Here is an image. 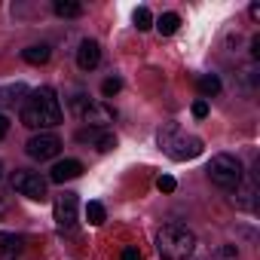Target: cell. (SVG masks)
Here are the masks:
<instances>
[{"mask_svg":"<svg viewBox=\"0 0 260 260\" xmlns=\"http://www.w3.org/2000/svg\"><path fill=\"white\" fill-rule=\"evenodd\" d=\"M101 61V46L95 40H83L80 49H77V68L80 71H95Z\"/></svg>","mask_w":260,"mask_h":260,"instance_id":"cell-10","label":"cell"},{"mask_svg":"<svg viewBox=\"0 0 260 260\" xmlns=\"http://www.w3.org/2000/svg\"><path fill=\"white\" fill-rule=\"evenodd\" d=\"M156 187H159L162 193H175V187H178V184H175V178H172V175H162V178L156 181Z\"/></svg>","mask_w":260,"mask_h":260,"instance_id":"cell-23","label":"cell"},{"mask_svg":"<svg viewBox=\"0 0 260 260\" xmlns=\"http://www.w3.org/2000/svg\"><path fill=\"white\" fill-rule=\"evenodd\" d=\"M10 184H13V190L19 193V196H28V199H34V202H46V190H49V181L40 175V172H28V169H16L13 172V178H10Z\"/></svg>","mask_w":260,"mask_h":260,"instance_id":"cell-6","label":"cell"},{"mask_svg":"<svg viewBox=\"0 0 260 260\" xmlns=\"http://www.w3.org/2000/svg\"><path fill=\"white\" fill-rule=\"evenodd\" d=\"M178 28H181V16H178V13H162V16H159V22H156V31H159L162 37L175 34Z\"/></svg>","mask_w":260,"mask_h":260,"instance_id":"cell-16","label":"cell"},{"mask_svg":"<svg viewBox=\"0 0 260 260\" xmlns=\"http://www.w3.org/2000/svg\"><path fill=\"white\" fill-rule=\"evenodd\" d=\"M122 260H141V251L138 248H125L122 251Z\"/></svg>","mask_w":260,"mask_h":260,"instance_id":"cell-25","label":"cell"},{"mask_svg":"<svg viewBox=\"0 0 260 260\" xmlns=\"http://www.w3.org/2000/svg\"><path fill=\"white\" fill-rule=\"evenodd\" d=\"M104 217H107V214H104V205H101V202H89V205H86V220H89L92 226L104 223Z\"/></svg>","mask_w":260,"mask_h":260,"instance_id":"cell-20","label":"cell"},{"mask_svg":"<svg viewBox=\"0 0 260 260\" xmlns=\"http://www.w3.org/2000/svg\"><path fill=\"white\" fill-rule=\"evenodd\" d=\"M205 175H208V181L214 184V187H220V190H236L239 184H242V162L233 156V153H214L211 156V162H208V169H205Z\"/></svg>","mask_w":260,"mask_h":260,"instance_id":"cell-5","label":"cell"},{"mask_svg":"<svg viewBox=\"0 0 260 260\" xmlns=\"http://www.w3.org/2000/svg\"><path fill=\"white\" fill-rule=\"evenodd\" d=\"M239 190V196H236V205H242V208H254V184H239L236 187Z\"/></svg>","mask_w":260,"mask_h":260,"instance_id":"cell-19","label":"cell"},{"mask_svg":"<svg viewBox=\"0 0 260 260\" xmlns=\"http://www.w3.org/2000/svg\"><path fill=\"white\" fill-rule=\"evenodd\" d=\"M156 251L162 260H187L196 251V236L184 223H166L156 233Z\"/></svg>","mask_w":260,"mask_h":260,"instance_id":"cell-2","label":"cell"},{"mask_svg":"<svg viewBox=\"0 0 260 260\" xmlns=\"http://www.w3.org/2000/svg\"><path fill=\"white\" fill-rule=\"evenodd\" d=\"M77 141H80V144H89V147H95V150H101V153H107V150L116 147V135L107 132V128H80V132H77Z\"/></svg>","mask_w":260,"mask_h":260,"instance_id":"cell-9","label":"cell"},{"mask_svg":"<svg viewBox=\"0 0 260 260\" xmlns=\"http://www.w3.org/2000/svg\"><path fill=\"white\" fill-rule=\"evenodd\" d=\"M251 55H254V58H260V37H254V40H251Z\"/></svg>","mask_w":260,"mask_h":260,"instance_id":"cell-27","label":"cell"},{"mask_svg":"<svg viewBox=\"0 0 260 260\" xmlns=\"http://www.w3.org/2000/svg\"><path fill=\"white\" fill-rule=\"evenodd\" d=\"M4 214H7V202H4V199H0V217H4Z\"/></svg>","mask_w":260,"mask_h":260,"instance_id":"cell-29","label":"cell"},{"mask_svg":"<svg viewBox=\"0 0 260 260\" xmlns=\"http://www.w3.org/2000/svg\"><path fill=\"white\" fill-rule=\"evenodd\" d=\"M132 22H135L138 31H147V28H153V13H150L147 7H138L135 16H132Z\"/></svg>","mask_w":260,"mask_h":260,"instance_id":"cell-18","label":"cell"},{"mask_svg":"<svg viewBox=\"0 0 260 260\" xmlns=\"http://www.w3.org/2000/svg\"><path fill=\"white\" fill-rule=\"evenodd\" d=\"M80 175H83V162H80V159H61V162L52 166L49 181H52V184H64V181H74V178H80Z\"/></svg>","mask_w":260,"mask_h":260,"instance_id":"cell-11","label":"cell"},{"mask_svg":"<svg viewBox=\"0 0 260 260\" xmlns=\"http://www.w3.org/2000/svg\"><path fill=\"white\" fill-rule=\"evenodd\" d=\"M248 13H251V19H260V4H251V10H248Z\"/></svg>","mask_w":260,"mask_h":260,"instance_id":"cell-28","label":"cell"},{"mask_svg":"<svg viewBox=\"0 0 260 260\" xmlns=\"http://www.w3.org/2000/svg\"><path fill=\"white\" fill-rule=\"evenodd\" d=\"M193 116H196V119H205V116H208V101H202V98L193 101Z\"/></svg>","mask_w":260,"mask_h":260,"instance_id":"cell-24","label":"cell"},{"mask_svg":"<svg viewBox=\"0 0 260 260\" xmlns=\"http://www.w3.org/2000/svg\"><path fill=\"white\" fill-rule=\"evenodd\" d=\"M58 122H61V101H58V95L49 86L34 89L25 98V104H22V125L46 132V128H55Z\"/></svg>","mask_w":260,"mask_h":260,"instance_id":"cell-1","label":"cell"},{"mask_svg":"<svg viewBox=\"0 0 260 260\" xmlns=\"http://www.w3.org/2000/svg\"><path fill=\"white\" fill-rule=\"evenodd\" d=\"M58 150H61V141H58V135H52V132H40V135H34V138L25 144V153H28L31 159H37V162L55 159Z\"/></svg>","mask_w":260,"mask_h":260,"instance_id":"cell-7","label":"cell"},{"mask_svg":"<svg viewBox=\"0 0 260 260\" xmlns=\"http://www.w3.org/2000/svg\"><path fill=\"white\" fill-rule=\"evenodd\" d=\"M22 254V236L0 233V260H16Z\"/></svg>","mask_w":260,"mask_h":260,"instance_id":"cell-13","label":"cell"},{"mask_svg":"<svg viewBox=\"0 0 260 260\" xmlns=\"http://www.w3.org/2000/svg\"><path fill=\"white\" fill-rule=\"evenodd\" d=\"M159 147H162L172 159H178V162L193 159V156L202 153V141H199L196 135L181 132V125H175V122H169L166 128H159Z\"/></svg>","mask_w":260,"mask_h":260,"instance_id":"cell-3","label":"cell"},{"mask_svg":"<svg viewBox=\"0 0 260 260\" xmlns=\"http://www.w3.org/2000/svg\"><path fill=\"white\" fill-rule=\"evenodd\" d=\"M7 132H10V119H7L4 113H0V141L7 138Z\"/></svg>","mask_w":260,"mask_h":260,"instance_id":"cell-26","label":"cell"},{"mask_svg":"<svg viewBox=\"0 0 260 260\" xmlns=\"http://www.w3.org/2000/svg\"><path fill=\"white\" fill-rule=\"evenodd\" d=\"M25 98H28V86H25V83L0 86V107H16V104H25Z\"/></svg>","mask_w":260,"mask_h":260,"instance_id":"cell-12","label":"cell"},{"mask_svg":"<svg viewBox=\"0 0 260 260\" xmlns=\"http://www.w3.org/2000/svg\"><path fill=\"white\" fill-rule=\"evenodd\" d=\"M49 55H52V49H49L46 43H34V46L22 49V58H25L28 64H46V61H49Z\"/></svg>","mask_w":260,"mask_h":260,"instance_id":"cell-14","label":"cell"},{"mask_svg":"<svg viewBox=\"0 0 260 260\" xmlns=\"http://www.w3.org/2000/svg\"><path fill=\"white\" fill-rule=\"evenodd\" d=\"M119 89H122V80H119V77H107V80L101 83V92H104V98H113V95H119Z\"/></svg>","mask_w":260,"mask_h":260,"instance_id":"cell-21","label":"cell"},{"mask_svg":"<svg viewBox=\"0 0 260 260\" xmlns=\"http://www.w3.org/2000/svg\"><path fill=\"white\" fill-rule=\"evenodd\" d=\"M211 260H239V251H236V245H220L211 254Z\"/></svg>","mask_w":260,"mask_h":260,"instance_id":"cell-22","label":"cell"},{"mask_svg":"<svg viewBox=\"0 0 260 260\" xmlns=\"http://www.w3.org/2000/svg\"><path fill=\"white\" fill-rule=\"evenodd\" d=\"M77 193H61L58 199H55V223H58V230H74L77 226Z\"/></svg>","mask_w":260,"mask_h":260,"instance_id":"cell-8","label":"cell"},{"mask_svg":"<svg viewBox=\"0 0 260 260\" xmlns=\"http://www.w3.org/2000/svg\"><path fill=\"white\" fill-rule=\"evenodd\" d=\"M0 178H4V162H0Z\"/></svg>","mask_w":260,"mask_h":260,"instance_id":"cell-30","label":"cell"},{"mask_svg":"<svg viewBox=\"0 0 260 260\" xmlns=\"http://www.w3.org/2000/svg\"><path fill=\"white\" fill-rule=\"evenodd\" d=\"M52 10H55V16H61V19H80V16H83V4H80V0H55Z\"/></svg>","mask_w":260,"mask_h":260,"instance_id":"cell-15","label":"cell"},{"mask_svg":"<svg viewBox=\"0 0 260 260\" xmlns=\"http://www.w3.org/2000/svg\"><path fill=\"white\" fill-rule=\"evenodd\" d=\"M199 92H202V101H205V98H214V95L220 92L217 74H202V77H199Z\"/></svg>","mask_w":260,"mask_h":260,"instance_id":"cell-17","label":"cell"},{"mask_svg":"<svg viewBox=\"0 0 260 260\" xmlns=\"http://www.w3.org/2000/svg\"><path fill=\"white\" fill-rule=\"evenodd\" d=\"M71 110L74 116L86 125V128H107L113 119H116V110L104 101H95L89 95H74L71 98Z\"/></svg>","mask_w":260,"mask_h":260,"instance_id":"cell-4","label":"cell"}]
</instances>
